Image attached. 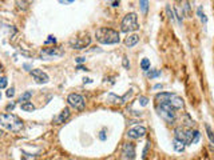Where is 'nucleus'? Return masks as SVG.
<instances>
[{"instance_id":"e433bc0d","label":"nucleus","mask_w":214,"mask_h":160,"mask_svg":"<svg viewBox=\"0 0 214 160\" xmlns=\"http://www.w3.org/2000/svg\"><path fill=\"white\" fill-rule=\"evenodd\" d=\"M162 89V88H163V85H162V84H155V85H154V89Z\"/></svg>"},{"instance_id":"f3484780","label":"nucleus","mask_w":214,"mask_h":160,"mask_svg":"<svg viewBox=\"0 0 214 160\" xmlns=\"http://www.w3.org/2000/svg\"><path fill=\"white\" fill-rule=\"evenodd\" d=\"M31 96H32V92H31V91H27V92L21 93L20 97H19L20 104H23V103H27V101H29V99H31Z\"/></svg>"},{"instance_id":"423d86ee","label":"nucleus","mask_w":214,"mask_h":160,"mask_svg":"<svg viewBox=\"0 0 214 160\" xmlns=\"http://www.w3.org/2000/svg\"><path fill=\"white\" fill-rule=\"evenodd\" d=\"M63 49L62 48H43L40 51V57L44 60H48L51 57H56V56H63Z\"/></svg>"},{"instance_id":"4468645a","label":"nucleus","mask_w":214,"mask_h":160,"mask_svg":"<svg viewBox=\"0 0 214 160\" xmlns=\"http://www.w3.org/2000/svg\"><path fill=\"white\" fill-rule=\"evenodd\" d=\"M68 118H70V110H68V108H64V110L59 114L58 118L55 119V123H56V124H63Z\"/></svg>"},{"instance_id":"b1692460","label":"nucleus","mask_w":214,"mask_h":160,"mask_svg":"<svg viewBox=\"0 0 214 160\" xmlns=\"http://www.w3.org/2000/svg\"><path fill=\"white\" fill-rule=\"evenodd\" d=\"M183 120H185V125H187V127H193L194 122H193V119H190L189 115H185V116H183Z\"/></svg>"},{"instance_id":"6e6552de","label":"nucleus","mask_w":214,"mask_h":160,"mask_svg":"<svg viewBox=\"0 0 214 160\" xmlns=\"http://www.w3.org/2000/svg\"><path fill=\"white\" fill-rule=\"evenodd\" d=\"M90 43H91V38L88 35H86V36H83V38L72 39L71 42H70V44H71V47L75 49H83V48L90 45Z\"/></svg>"},{"instance_id":"412c9836","label":"nucleus","mask_w":214,"mask_h":160,"mask_svg":"<svg viewBox=\"0 0 214 160\" xmlns=\"http://www.w3.org/2000/svg\"><path fill=\"white\" fill-rule=\"evenodd\" d=\"M197 15L200 16V19H201V21H202V23H204V24L206 25V23H208V17H206V15H205L204 12H202V8H201V7H200V8L197 9Z\"/></svg>"},{"instance_id":"c756f323","label":"nucleus","mask_w":214,"mask_h":160,"mask_svg":"<svg viewBox=\"0 0 214 160\" xmlns=\"http://www.w3.org/2000/svg\"><path fill=\"white\" fill-rule=\"evenodd\" d=\"M16 4L19 5V8L27 9V5H25V4H28V2H16Z\"/></svg>"},{"instance_id":"20e7f679","label":"nucleus","mask_w":214,"mask_h":160,"mask_svg":"<svg viewBox=\"0 0 214 160\" xmlns=\"http://www.w3.org/2000/svg\"><path fill=\"white\" fill-rule=\"evenodd\" d=\"M158 115L165 120L166 123H173L175 120V110L169 104H158L157 105Z\"/></svg>"},{"instance_id":"f03ea898","label":"nucleus","mask_w":214,"mask_h":160,"mask_svg":"<svg viewBox=\"0 0 214 160\" xmlns=\"http://www.w3.org/2000/svg\"><path fill=\"white\" fill-rule=\"evenodd\" d=\"M0 125L11 132H20L23 129V122L13 114H2L0 115Z\"/></svg>"},{"instance_id":"c85d7f7f","label":"nucleus","mask_w":214,"mask_h":160,"mask_svg":"<svg viewBox=\"0 0 214 160\" xmlns=\"http://www.w3.org/2000/svg\"><path fill=\"white\" fill-rule=\"evenodd\" d=\"M147 101H149V100H147V97H145V96H141V97H139V103H141L142 107L147 105Z\"/></svg>"},{"instance_id":"c9c22d12","label":"nucleus","mask_w":214,"mask_h":160,"mask_svg":"<svg viewBox=\"0 0 214 160\" xmlns=\"http://www.w3.org/2000/svg\"><path fill=\"white\" fill-rule=\"evenodd\" d=\"M84 60H86L84 57H78V59H76V63H79V64H80V63H83Z\"/></svg>"},{"instance_id":"4c0bfd02","label":"nucleus","mask_w":214,"mask_h":160,"mask_svg":"<svg viewBox=\"0 0 214 160\" xmlns=\"http://www.w3.org/2000/svg\"><path fill=\"white\" fill-rule=\"evenodd\" d=\"M111 4H113V7H118V5H119V2H113Z\"/></svg>"},{"instance_id":"a211bd4d","label":"nucleus","mask_w":214,"mask_h":160,"mask_svg":"<svg viewBox=\"0 0 214 160\" xmlns=\"http://www.w3.org/2000/svg\"><path fill=\"white\" fill-rule=\"evenodd\" d=\"M20 107H21V110L25 111V112H32V111H35V105L32 104L31 101H27V103L20 104Z\"/></svg>"},{"instance_id":"ddd939ff","label":"nucleus","mask_w":214,"mask_h":160,"mask_svg":"<svg viewBox=\"0 0 214 160\" xmlns=\"http://www.w3.org/2000/svg\"><path fill=\"white\" fill-rule=\"evenodd\" d=\"M171 96H173L171 92H161V93H157L155 95V100L158 104H167Z\"/></svg>"},{"instance_id":"393cba45","label":"nucleus","mask_w":214,"mask_h":160,"mask_svg":"<svg viewBox=\"0 0 214 160\" xmlns=\"http://www.w3.org/2000/svg\"><path fill=\"white\" fill-rule=\"evenodd\" d=\"M55 43H56V39H55L52 35H50V36H48V39H46V42H44V44L47 45V44H55Z\"/></svg>"},{"instance_id":"2eb2a0df","label":"nucleus","mask_w":214,"mask_h":160,"mask_svg":"<svg viewBox=\"0 0 214 160\" xmlns=\"http://www.w3.org/2000/svg\"><path fill=\"white\" fill-rule=\"evenodd\" d=\"M138 42H139V36L136 34H132V35H128L126 38V40H124V44H126L127 47H134Z\"/></svg>"},{"instance_id":"a878e982","label":"nucleus","mask_w":214,"mask_h":160,"mask_svg":"<svg viewBox=\"0 0 214 160\" xmlns=\"http://www.w3.org/2000/svg\"><path fill=\"white\" fill-rule=\"evenodd\" d=\"M166 11H167V13H169V16H170V19H171V21L175 19V15H174V11L171 9V7L170 5H167L166 7Z\"/></svg>"},{"instance_id":"5701e85b","label":"nucleus","mask_w":214,"mask_h":160,"mask_svg":"<svg viewBox=\"0 0 214 160\" xmlns=\"http://www.w3.org/2000/svg\"><path fill=\"white\" fill-rule=\"evenodd\" d=\"M139 5H141V9L143 13L147 12V8H149V2H146V0H142V2H139Z\"/></svg>"},{"instance_id":"473e14b6","label":"nucleus","mask_w":214,"mask_h":160,"mask_svg":"<svg viewBox=\"0 0 214 160\" xmlns=\"http://www.w3.org/2000/svg\"><path fill=\"white\" fill-rule=\"evenodd\" d=\"M99 139H101V140H106V132H105V131H102V132L99 133Z\"/></svg>"},{"instance_id":"7ed1b4c3","label":"nucleus","mask_w":214,"mask_h":160,"mask_svg":"<svg viewBox=\"0 0 214 160\" xmlns=\"http://www.w3.org/2000/svg\"><path fill=\"white\" fill-rule=\"evenodd\" d=\"M139 28V24H138V16H136V13L134 12H130L127 13L126 16L123 17V20H122L120 23V30L122 32H134Z\"/></svg>"},{"instance_id":"9b49d317","label":"nucleus","mask_w":214,"mask_h":160,"mask_svg":"<svg viewBox=\"0 0 214 160\" xmlns=\"http://www.w3.org/2000/svg\"><path fill=\"white\" fill-rule=\"evenodd\" d=\"M122 155L126 160H134L135 158V147L131 143H126L122 148Z\"/></svg>"},{"instance_id":"9d476101","label":"nucleus","mask_w":214,"mask_h":160,"mask_svg":"<svg viewBox=\"0 0 214 160\" xmlns=\"http://www.w3.org/2000/svg\"><path fill=\"white\" fill-rule=\"evenodd\" d=\"M31 75H32V78H34V80L38 83V84H46V83L50 82L48 75H47L46 72H43L42 70H32Z\"/></svg>"},{"instance_id":"6ab92c4d","label":"nucleus","mask_w":214,"mask_h":160,"mask_svg":"<svg viewBox=\"0 0 214 160\" xmlns=\"http://www.w3.org/2000/svg\"><path fill=\"white\" fill-rule=\"evenodd\" d=\"M205 128H206V132H208V137H209L210 143L214 144V132H213V129L210 128L209 124H205Z\"/></svg>"},{"instance_id":"4be33fe9","label":"nucleus","mask_w":214,"mask_h":160,"mask_svg":"<svg viewBox=\"0 0 214 160\" xmlns=\"http://www.w3.org/2000/svg\"><path fill=\"white\" fill-rule=\"evenodd\" d=\"M141 67H142V70L143 71H149L150 70V60L149 59H142V61H141Z\"/></svg>"},{"instance_id":"f8f14e48","label":"nucleus","mask_w":214,"mask_h":160,"mask_svg":"<svg viewBox=\"0 0 214 160\" xmlns=\"http://www.w3.org/2000/svg\"><path fill=\"white\" fill-rule=\"evenodd\" d=\"M169 105H171L174 110H182L183 108V99L178 95H175V93H173V96L170 97V100H169Z\"/></svg>"},{"instance_id":"bb28decb","label":"nucleus","mask_w":214,"mask_h":160,"mask_svg":"<svg viewBox=\"0 0 214 160\" xmlns=\"http://www.w3.org/2000/svg\"><path fill=\"white\" fill-rule=\"evenodd\" d=\"M7 87V78H4V76H0V89L6 88Z\"/></svg>"},{"instance_id":"58836bf2","label":"nucleus","mask_w":214,"mask_h":160,"mask_svg":"<svg viewBox=\"0 0 214 160\" xmlns=\"http://www.w3.org/2000/svg\"><path fill=\"white\" fill-rule=\"evenodd\" d=\"M2 133H3V132H2V129H0V135H2Z\"/></svg>"},{"instance_id":"ea45409f","label":"nucleus","mask_w":214,"mask_h":160,"mask_svg":"<svg viewBox=\"0 0 214 160\" xmlns=\"http://www.w3.org/2000/svg\"><path fill=\"white\" fill-rule=\"evenodd\" d=\"M0 99H2V93H0Z\"/></svg>"},{"instance_id":"7c9ffc66","label":"nucleus","mask_w":214,"mask_h":160,"mask_svg":"<svg viewBox=\"0 0 214 160\" xmlns=\"http://www.w3.org/2000/svg\"><path fill=\"white\" fill-rule=\"evenodd\" d=\"M149 148H150V141H147V143H146V147H145V150H143V155H142V158H143V159L146 158V155H147V151H149Z\"/></svg>"},{"instance_id":"dca6fc26","label":"nucleus","mask_w":214,"mask_h":160,"mask_svg":"<svg viewBox=\"0 0 214 160\" xmlns=\"http://www.w3.org/2000/svg\"><path fill=\"white\" fill-rule=\"evenodd\" d=\"M173 147H174V151H177V152H183L186 144L183 143L182 140H178V139L174 137V140H173Z\"/></svg>"},{"instance_id":"1a4fd4ad","label":"nucleus","mask_w":214,"mask_h":160,"mask_svg":"<svg viewBox=\"0 0 214 160\" xmlns=\"http://www.w3.org/2000/svg\"><path fill=\"white\" fill-rule=\"evenodd\" d=\"M147 133V129L143 125H135L127 131V137L130 139H142Z\"/></svg>"},{"instance_id":"2f4dec72","label":"nucleus","mask_w":214,"mask_h":160,"mask_svg":"<svg viewBox=\"0 0 214 160\" xmlns=\"http://www.w3.org/2000/svg\"><path fill=\"white\" fill-rule=\"evenodd\" d=\"M123 67H124V68H130V61L127 60L126 56L123 57Z\"/></svg>"},{"instance_id":"f257e3e1","label":"nucleus","mask_w":214,"mask_h":160,"mask_svg":"<svg viewBox=\"0 0 214 160\" xmlns=\"http://www.w3.org/2000/svg\"><path fill=\"white\" fill-rule=\"evenodd\" d=\"M95 38L101 44H117L120 42L119 34L113 28L101 27L95 32Z\"/></svg>"},{"instance_id":"39448f33","label":"nucleus","mask_w":214,"mask_h":160,"mask_svg":"<svg viewBox=\"0 0 214 160\" xmlns=\"http://www.w3.org/2000/svg\"><path fill=\"white\" fill-rule=\"evenodd\" d=\"M67 101H68V104L71 105V107L75 108V110H83L84 104H86L83 96H80L79 93H70L68 97H67Z\"/></svg>"},{"instance_id":"f704fd0d","label":"nucleus","mask_w":214,"mask_h":160,"mask_svg":"<svg viewBox=\"0 0 214 160\" xmlns=\"http://www.w3.org/2000/svg\"><path fill=\"white\" fill-rule=\"evenodd\" d=\"M23 67L25 68V71H29V72H31V71H32V70H31V65H29V64H24V65H23Z\"/></svg>"},{"instance_id":"72a5a7b5","label":"nucleus","mask_w":214,"mask_h":160,"mask_svg":"<svg viewBox=\"0 0 214 160\" xmlns=\"http://www.w3.org/2000/svg\"><path fill=\"white\" fill-rule=\"evenodd\" d=\"M13 107H15V103H11V104L7 105L6 110H7V111H11V110H13Z\"/></svg>"},{"instance_id":"0eeeda50","label":"nucleus","mask_w":214,"mask_h":160,"mask_svg":"<svg viewBox=\"0 0 214 160\" xmlns=\"http://www.w3.org/2000/svg\"><path fill=\"white\" fill-rule=\"evenodd\" d=\"M201 139V133L197 129H186L185 131V144L190 145V144H197Z\"/></svg>"},{"instance_id":"cd10ccee","label":"nucleus","mask_w":214,"mask_h":160,"mask_svg":"<svg viewBox=\"0 0 214 160\" xmlns=\"http://www.w3.org/2000/svg\"><path fill=\"white\" fill-rule=\"evenodd\" d=\"M6 95H7V97H13V95H15V88H8V91L6 92Z\"/></svg>"},{"instance_id":"aec40b11","label":"nucleus","mask_w":214,"mask_h":160,"mask_svg":"<svg viewBox=\"0 0 214 160\" xmlns=\"http://www.w3.org/2000/svg\"><path fill=\"white\" fill-rule=\"evenodd\" d=\"M147 78H150V79H153V78H158V76L161 75V71L159 70H150V71H147Z\"/></svg>"}]
</instances>
